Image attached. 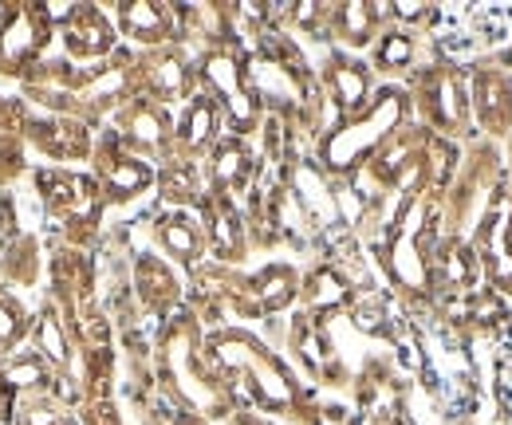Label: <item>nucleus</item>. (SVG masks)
Here are the masks:
<instances>
[{"label": "nucleus", "instance_id": "nucleus-17", "mask_svg": "<svg viewBox=\"0 0 512 425\" xmlns=\"http://www.w3.org/2000/svg\"><path fill=\"white\" fill-rule=\"evenodd\" d=\"M505 162H509V178H512V138L505 142Z\"/></svg>", "mask_w": 512, "mask_h": 425}, {"label": "nucleus", "instance_id": "nucleus-10", "mask_svg": "<svg viewBox=\"0 0 512 425\" xmlns=\"http://www.w3.org/2000/svg\"><path fill=\"white\" fill-rule=\"evenodd\" d=\"M414 56H418V40H414L410 28H390L383 40H379V52H375L379 67H390V71L410 67Z\"/></svg>", "mask_w": 512, "mask_h": 425}, {"label": "nucleus", "instance_id": "nucleus-14", "mask_svg": "<svg viewBox=\"0 0 512 425\" xmlns=\"http://www.w3.org/2000/svg\"><path fill=\"white\" fill-rule=\"evenodd\" d=\"M123 16H127V28L134 36H158L162 24H166L162 8H154V4H130Z\"/></svg>", "mask_w": 512, "mask_h": 425}, {"label": "nucleus", "instance_id": "nucleus-5", "mask_svg": "<svg viewBox=\"0 0 512 425\" xmlns=\"http://www.w3.org/2000/svg\"><path fill=\"white\" fill-rule=\"evenodd\" d=\"M217 355H221L225 363H241L249 374H253V386H256V394H260V402H264V406L284 410V406H292V402H296V390H292L288 374L272 363V359L256 355L253 347H245L241 339H221V343H217Z\"/></svg>", "mask_w": 512, "mask_h": 425}, {"label": "nucleus", "instance_id": "nucleus-13", "mask_svg": "<svg viewBox=\"0 0 512 425\" xmlns=\"http://www.w3.org/2000/svg\"><path fill=\"white\" fill-rule=\"evenodd\" d=\"M162 241L170 244V252H178V256H193L197 252V229L186 217H166L162 221Z\"/></svg>", "mask_w": 512, "mask_h": 425}, {"label": "nucleus", "instance_id": "nucleus-16", "mask_svg": "<svg viewBox=\"0 0 512 425\" xmlns=\"http://www.w3.org/2000/svg\"><path fill=\"white\" fill-rule=\"evenodd\" d=\"M229 425H272V422H264V418H256V414H233Z\"/></svg>", "mask_w": 512, "mask_h": 425}, {"label": "nucleus", "instance_id": "nucleus-2", "mask_svg": "<svg viewBox=\"0 0 512 425\" xmlns=\"http://www.w3.org/2000/svg\"><path fill=\"white\" fill-rule=\"evenodd\" d=\"M406 111H410V95L398 91V87L386 91L371 111H363L351 126H343V130H335V134L327 138L323 158H327L331 166H339V170L355 166L363 154H371L375 146H383L386 138H390V130L406 119Z\"/></svg>", "mask_w": 512, "mask_h": 425}, {"label": "nucleus", "instance_id": "nucleus-9", "mask_svg": "<svg viewBox=\"0 0 512 425\" xmlns=\"http://www.w3.org/2000/svg\"><path fill=\"white\" fill-rule=\"evenodd\" d=\"M209 83L217 87V95L233 107V115H237V122L249 119V95H245V87H241V79H237V63L229 60V56H213L209 60Z\"/></svg>", "mask_w": 512, "mask_h": 425}, {"label": "nucleus", "instance_id": "nucleus-1", "mask_svg": "<svg viewBox=\"0 0 512 425\" xmlns=\"http://www.w3.org/2000/svg\"><path fill=\"white\" fill-rule=\"evenodd\" d=\"M509 162H505V146L481 138L469 150V162L457 166L453 185L446 197V225L449 237L469 241L481 233V225L493 217V209L509 197Z\"/></svg>", "mask_w": 512, "mask_h": 425}, {"label": "nucleus", "instance_id": "nucleus-11", "mask_svg": "<svg viewBox=\"0 0 512 425\" xmlns=\"http://www.w3.org/2000/svg\"><path fill=\"white\" fill-rule=\"evenodd\" d=\"M335 24H339V32H343L347 44H367L371 32H375V8H367V4H347V8H339Z\"/></svg>", "mask_w": 512, "mask_h": 425}, {"label": "nucleus", "instance_id": "nucleus-18", "mask_svg": "<svg viewBox=\"0 0 512 425\" xmlns=\"http://www.w3.org/2000/svg\"><path fill=\"white\" fill-rule=\"evenodd\" d=\"M178 425H205V422H197V418H182Z\"/></svg>", "mask_w": 512, "mask_h": 425}, {"label": "nucleus", "instance_id": "nucleus-12", "mask_svg": "<svg viewBox=\"0 0 512 425\" xmlns=\"http://www.w3.org/2000/svg\"><path fill=\"white\" fill-rule=\"evenodd\" d=\"M213 126H217V107L213 103H193L190 115H186V126H182V138L190 142V146H205L209 138H213Z\"/></svg>", "mask_w": 512, "mask_h": 425}, {"label": "nucleus", "instance_id": "nucleus-8", "mask_svg": "<svg viewBox=\"0 0 512 425\" xmlns=\"http://www.w3.org/2000/svg\"><path fill=\"white\" fill-rule=\"evenodd\" d=\"M331 91H335V103H339L347 115H359V111L367 107V95H371L367 67H359V63H335V71H331Z\"/></svg>", "mask_w": 512, "mask_h": 425}, {"label": "nucleus", "instance_id": "nucleus-4", "mask_svg": "<svg viewBox=\"0 0 512 425\" xmlns=\"http://www.w3.org/2000/svg\"><path fill=\"white\" fill-rule=\"evenodd\" d=\"M422 111L434 130L446 138H461L473 130V111H469V75L457 63H438L422 75Z\"/></svg>", "mask_w": 512, "mask_h": 425}, {"label": "nucleus", "instance_id": "nucleus-7", "mask_svg": "<svg viewBox=\"0 0 512 425\" xmlns=\"http://www.w3.org/2000/svg\"><path fill=\"white\" fill-rule=\"evenodd\" d=\"M489 351H493V359H489V370H493V398H497V406L505 410V418L512 422V319H505V323L493 331Z\"/></svg>", "mask_w": 512, "mask_h": 425}, {"label": "nucleus", "instance_id": "nucleus-15", "mask_svg": "<svg viewBox=\"0 0 512 425\" xmlns=\"http://www.w3.org/2000/svg\"><path fill=\"white\" fill-rule=\"evenodd\" d=\"M245 162H249V158H245L241 146H233V142L221 146V150H217V182H237V178L245 174Z\"/></svg>", "mask_w": 512, "mask_h": 425}, {"label": "nucleus", "instance_id": "nucleus-3", "mask_svg": "<svg viewBox=\"0 0 512 425\" xmlns=\"http://www.w3.org/2000/svg\"><path fill=\"white\" fill-rule=\"evenodd\" d=\"M469 75V111L481 138L505 146L512 138V67L501 60H477L465 67Z\"/></svg>", "mask_w": 512, "mask_h": 425}, {"label": "nucleus", "instance_id": "nucleus-6", "mask_svg": "<svg viewBox=\"0 0 512 425\" xmlns=\"http://www.w3.org/2000/svg\"><path fill=\"white\" fill-rule=\"evenodd\" d=\"M438 284L446 288L449 296H477L485 284V264L477 256V248L469 241L446 237L438 248ZM489 288V284H485Z\"/></svg>", "mask_w": 512, "mask_h": 425}]
</instances>
